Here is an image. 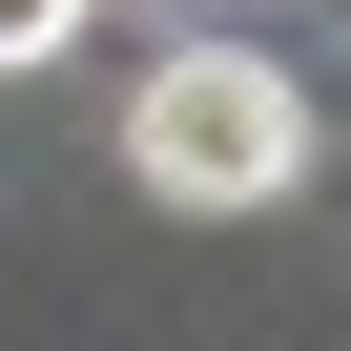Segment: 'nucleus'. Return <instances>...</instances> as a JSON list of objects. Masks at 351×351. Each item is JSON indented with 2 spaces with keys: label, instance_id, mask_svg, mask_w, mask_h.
<instances>
[{
  "label": "nucleus",
  "instance_id": "f257e3e1",
  "mask_svg": "<svg viewBox=\"0 0 351 351\" xmlns=\"http://www.w3.org/2000/svg\"><path fill=\"white\" fill-rule=\"evenodd\" d=\"M124 165H145V207H289L310 186V83L269 42H186V62H145Z\"/></svg>",
  "mask_w": 351,
  "mask_h": 351
},
{
  "label": "nucleus",
  "instance_id": "f03ea898",
  "mask_svg": "<svg viewBox=\"0 0 351 351\" xmlns=\"http://www.w3.org/2000/svg\"><path fill=\"white\" fill-rule=\"evenodd\" d=\"M83 42V0H0V62H62Z\"/></svg>",
  "mask_w": 351,
  "mask_h": 351
}]
</instances>
